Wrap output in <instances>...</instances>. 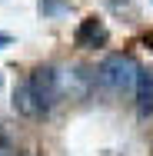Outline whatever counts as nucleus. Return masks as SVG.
Wrapping results in <instances>:
<instances>
[{"label": "nucleus", "instance_id": "6", "mask_svg": "<svg viewBox=\"0 0 153 156\" xmlns=\"http://www.w3.org/2000/svg\"><path fill=\"white\" fill-rule=\"evenodd\" d=\"M37 10H40L43 17H63V13H70V3H67V0H40Z\"/></svg>", "mask_w": 153, "mask_h": 156}, {"label": "nucleus", "instance_id": "4", "mask_svg": "<svg viewBox=\"0 0 153 156\" xmlns=\"http://www.w3.org/2000/svg\"><path fill=\"white\" fill-rule=\"evenodd\" d=\"M13 110L20 113V116H30V120H37L43 110H40V100H37V93H33V83H30V76H24L17 87H13Z\"/></svg>", "mask_w": 153, "mask_h": 156}, {"label": "nucleus", "instance_id": "1", "mask_svg": "<svg viewBox=\"0 0 153 156\" xmlns=\"http://www.w3.org/2000/svg\"><path fill=\"white\" fill-rule=\"evenodd\" d=\"M137 73H140V66L133 63V57H126V53H110L107 60L100 63L97 80H100L110 93H130V90L137 87Z\"/></svg>", "mask_w": 153, "mask_h": 156}, {"label": "nucleus", "instance_id": "5", "mask_svg": "<svg viewBox=\"0 0 153 156\" xmlns=\"http://www.w3.org/2000/svg\"><path fill=\"white\" fill-rule=\"evenodd\" d=\"M133 93H137V110L140 113H153V70L150 66H140Z\"/></svg>", "mask_w": 153, "mask_h": 156}, {"label": "nucleus", "instance_id": "3", "mask_svg": "<svg viewBox=\"0 0 153 156\" xmlns=\"http://www.w3.org/2000/svg\"><path fill=\"white\" fill-rule=\"evenodd\" d=\"M73 43L80 50H93V47H103L107 43V27L100 17H83L73 30Z\"/></svg>", "mask_w": 153, "mask_h": 156}, {"label": "nucleus", "instance_id": "7", "mask_svg": "<svg viewBox=\"0 0 153 156\" xmlns=\"http://www.w3.org/2000/svg\"><path fill=\"white\" fill-rule=\"evenodd\" d=\"M10 43H13V40H10V33H0V50H3V47H10Z\"/></svg>", "mask_w": 153, "mask_h": 156}, {"label": "nucleus", "instance_id": "2", "mask_svg": "<svg viewBox=\"0 0 153 156\" xmlns=\"http://www.w3.org/2000/svg\"><path fill=\"white\" fill-rule=\"evenodd\" d=\"M33 83V93L40 100V110L47 113L53 103H57V96H60V73H57V66H37L33 73H27Z\"/></svg>", "mask_w": 153, "mask_h": 156}, {"label": "nucleus", "instance_id": "8", "mask_svg": "<svg viewBox=\"0 0 153 156\" xmlns=\"http://www.w3.org/2000/svg\"><path fill=\"white\" fill-rule=\"evenodd\" d=\"M0 83H3V76H0Z\"/></svg>", "mask_w": 153, "mask_h": 156}]
</instances>
